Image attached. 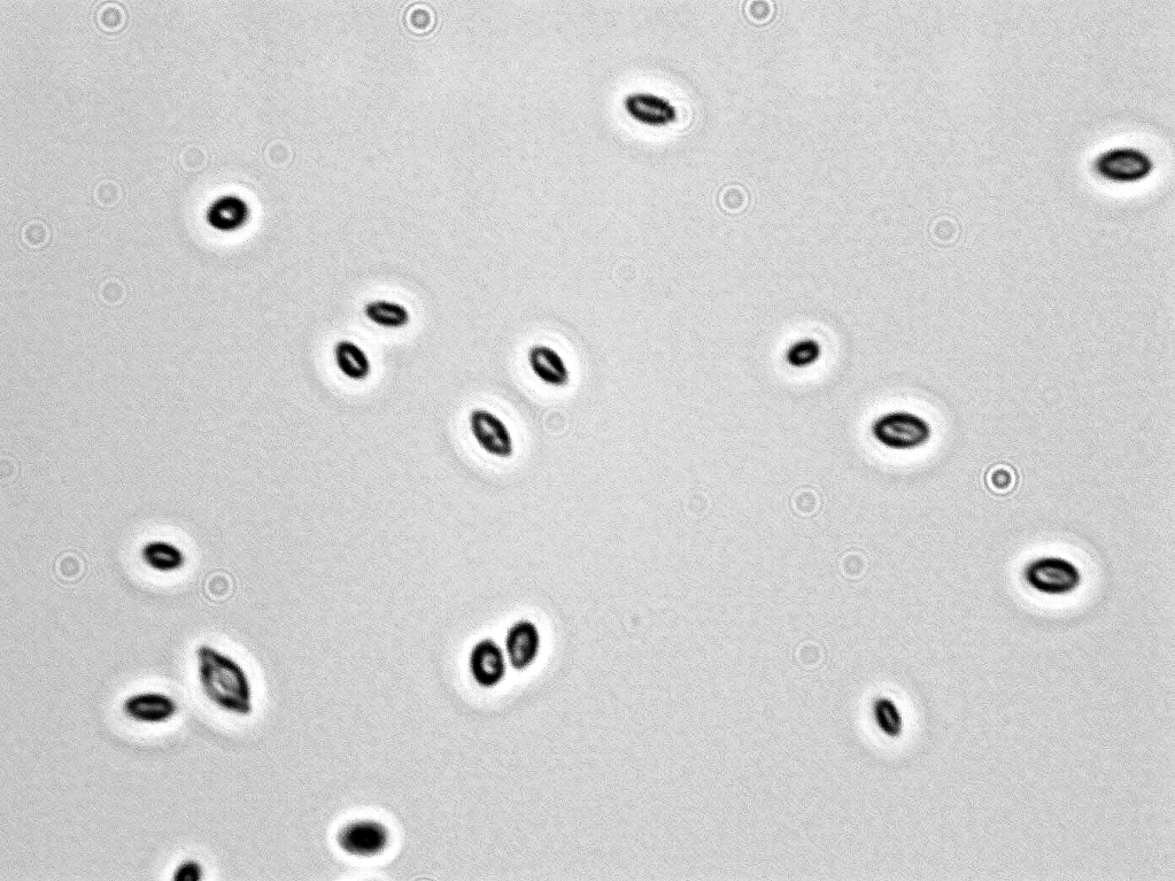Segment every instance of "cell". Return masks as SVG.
Returning <instances> with one entry per match:
<instances>
[{
  "instance_id": "2e32d148",
  "label": "cell",
  "mask_w": 1175,
  "mask_h": 881,
  "mask_svg": "<svg viewBox=\"0 0 1175 881\" xmlns=\"http://www.w3.org/2000/svg\"><path fill=\"white\" fill-rule=\"evenodd\" d=\"M873 714L879 729L886 736L899 737L903 730V718L898 706L890 699H879L873 707Z\"/></svg>"
},
{
  "instance_id": "7a4b0ae2",
  "label": "cell",
  "mask_w": 1175,
  "mask_h": 881,
  "mask_svg": "<svg viewBox=\"0 0 1175 881\" xmlns=\"http://www.w3.org/2000/svg\"><path fill=\"white\" fill-rule=\"evenodd\" d=\"M1023 581L1047 597H1066L1080 589L1082 573L1073 561L1059 555H1042L1026 563Z\"/></svg>"
},
{
  "instance_id": "ac0fdd59",
  "label": "cell",
  "mask_w": 1175,
  "mask_h": 881,
  "mask_svg": "<svg viewBox=\"0 0 1175 881\" xmlns=\"http://www.w3.org/2000/svg\"><path fill=\"white\" fill-rule=\"evenodd\" d=\"M98 25L106 32H118L126 25L127 13L115 2H106L97 11Z\"/></svg>"
},
{
  "instance_id": "8992f818",
  "label": "cell",
  "mask_w": 1175,
  "mask_h": 881,
  "mask_svg": "<svg viewBox=\"0 0 1175 881\" xmlns=\"http://www.w3.org/2000/svg\"><path fill=\"white\" fill-rule=\"evenodd\" d=\"M469 430L476 444L493 458L507 460L515 451L514 438L508 425L496 413L486 408H475L469 413Z\"/></svg>"
},
{
  "instance_id": "ba28073f",
  "label": "cell",
  "mask_w": 1175,
  "mask_h": 881,
  "mask_svg": "<svg viewBox=\"0 0 1175 881\" xmlns=\"http://www.w3.org/2000/svg\"><path fill=\"white\" fill-rule=\"evenodd\" d=\"M507 656L491 638H484L471 648L468 660L469 672L474 682L482 689H493L507 675Z\"/></svg>"
},
{
  "instance_id": "9c48e42d",
  "label": "cell",
  "mask_w": 1175,
  "mask_h": 881,
  "mask_svg": "<svg viewBox=\"0 0 1175 881\" xmlns=\"http://www.w3.org/2000/svg\"><path fill=\"white\" fill-rule=\"evenodd\" d=\"M505 649L507 661L515 670H525L538 659L541 636L536 623L520 620L512 624L506 633Z\"/></svg>"
},
{
  "instance_id": "44dd1931",
  "label": "cell",
  "mask_w": 1175,
  "mask_h": 881,
  "mask_svg": "<svg viewBox=\"0 0 1175 881\" xmlns=\"http://www.w3.org/2000/svg\"><path fill=\"white\" fill-rule=\"evenodd\" d=\"M205 878V868L202 862L196 859H185L177 864L173 871V881H202Z\"/></svg>"
},
{
  "instance_id": "4fadbf2b",
  "label": "cell",
  "mask_w": 1175,
  "mask_h": 881,
  "mask_svg": "<svg viewBox=\"0 0 1175 881\" xmlns=\"http://www.w3.org/2000/svg\"><path fill=\"white\" fill-rule=\"evenodd\" d=\"M363 315L371 324L385 330L405 329L412 321L411 311L404 304L386 299L368 301Z\"/></svg>"
},
{
  "instance_id": "277c9868",
  "label": "cell",
  "mask_w": 1175,
  "mask_h": 881,
  "mask_svg": "<svg viewBox=\"0 0 1175 881\" xmlns=\"http://www.w3.org/2000/svg\"><path fill=\"white\" fill-rule=\"evenodd\" d=\"M391 832L384 823L376 819H354L340 828L336 844L347 856L354 859H373L390 847Z\"/></svg>"
},
{
  "instance_id": "7c38bea8",
  "label": "cell",
  "mask_w": 1175,
  "mask_h": 881,
  "mask_svg": "<svg viewBox=\"0 0 1175 881\" xmlns=\"http://www.w3.org/2000/svg\"><path fill=\"white\" fill-rule=\"evenodd\" d=\"M338 372L352 382H365L373 373V363L362 347L350 339H340L334 346Z\"/></svg>"
},
{
  "instance_id": "7402d4cb",
  "label": "cell",
  "mask_w": 1175,
  "mask_h": 881,
  "mask_svg": "<svg viewBox=\"0 0 1175 881\" xmlns=\"http://www.w3.org/2000/svg\"><path fill=\"white\" fill-rule=\"evenodd\" d=\"M46 234H49V229L40 221L30 222L23 229V237H25V241L30 245H41L44 243Z\"/></svg>"
},
{
  "instance_id": "52a82bcc",
  "label": "cell",
  "mask_w": 1175,
  "mask_h": 881,
  "mask_svg": "<svg viewBox=\"0 0 1175 881\" xmlns=\"http://www.w3.org/2000/svg\"><path fill=\"white\" fill-rule=\"evenodd\" d=\"M122 714L128 721L142 725H162L179 715V703L164 692L144 691L130 694L122 702Z\"/></svg>"
},
{
  "instance_id": "8fae6325",
  "label": "cell",
  "mask_w": 1175,
  "mask_h": 881,
  "mask_svg": "<svg viewBox=\"0 0 1175 881\" xmlns=\"http://www.w3.org/2000/svg\"><path fill=\"white\" fill-rule=\"evenodd\" d=\"M139 558L145 567L162 575L177 573L187 562V556L180 546L162 539L145 543L139 552Z\"/></svg>"
},
{
  "instance_id": "6da1fadb",
  "label": "cell",
  "mask_w": 1175,
  "mask_h": 881,
  "mask_svg": "<svg viewBox=\"0 0 1175 881\" xmlns=\"http://www.w3.org/2000/svg\"><path fill=\"white\" fill-rule=\"evenodd\" d=\"M195 658L198 685L205 700L221 713L251 716L254 710L253 686L242 664L208 644L196 648Z\"/></svg>"
},
{
  "instance_id": "5b68a950",
  "label": "cell",
  "mask_w": 1175,
  "mask_h": 881,
  "mask_svg": "<svg viewBox=\"0 0 1175 881\" xmlns=\"http://www.w3.org/2000/svg\"><path fill=\"white\" fill-rule=\"evenodd\" d=\"M1094 169L1105 180L1134 183L1153 172L1154 162L1148 153L1134 146H1115L1095 158Z\"/></svg>"
},
{
  "instance_id": "5bb4252c",
  "label": "cell",
  "mask_w": 1175,
  "mask_h": 881,
  "mask_svg": "<svg viewBox=\"0 0 1175 881\" xmlns=\"http://www.w3.org/2000/svg\"><path fill=\"white\" fill-rule=\"evenodd\" d=\"M626 105L633 117L651 123L667 121L672 112L667 100L652 95H633Z\"/></svg>"
},
{
  "instance_id": "9a60e30c",
  "label": "cell",
  "mask_w": 1175,
  "mask_h": 881,
  "mask_svg": "<svg viewBox=\"0 0 1175 881\" xmlns=\"http://www.w3.org/2000/svg\"><path fill=\"white\" fill-rule=\"evenodd\" d=\"M1017 470L1008 463H999L989 468L985 475V485L989 492L996 496H1008L1018 485Z\"/></svg>"
},
{
  "instance_id": "d6986e66",
  "label": "cell",
  "mask_w": 1175,
  "mask_h": 881,
  "mask_svg": "<svg viewBox=\"0 0 1175 881\" xmlns=\"http://www.w3.org/2000/svg\"><path fill=\"white\" fill-rule=\"evenodd\" d=\"M92 193L100 206L110 207L120 202L123 190L119 182L106 179L99 181Z\"/></svg>"
},
{
  "instance_id": "30bf717a",
  "label": "cell",
  "mask_w": 1175,
  "mask_h": 881,
  "mask_svg": "<svg viewBox=\"0 0 1175 881\" xmlns=\"http://www.w3.org/2000/svg\"><path fill=\"white\" fill-rule=\"evenodd\" d=\"M531 373L540 383L554 389L566 388L570 383V369L562 355L545 344L530 347L527 355Z\"/></svg>"
},
{
  "instance_id": "e0dca14e",
  "label": "cell",
  "mask_w": 1175,
  "mask_h": 881,
  "mask_svg": "<svg viewBox=\"0 0 1175 881\" xmlns=\"http://www.w3.org/2000/svg\"><path fill=\"white\" fill-rule=\"evenodd\" d=\"M821 355L822 347L815 339H800L788 347L786 361L794 368H808L813 366L821 358Z\"/></svg>"
},
{
  "instance_id": "ffe728a7",
  "label": "cell",
  "mask_w": 1175,
  "mask_h": 881,
  "mask_svg": "<svg viewBox=\"0 0 1175 881\" xmlns=\"http://www.w3.org/2000/svg\"><path fill=\"white\" fill-rule=\"evenodd\" d=\"M208 154L204 146L189 144L180 153V164L189 172H197L207 165Z\"/></svg>"
},
{
  "instance_id": "3957f363",
  "label": "cell",
  "mask_w": 1175,
  "mask_h": 881,
  "mask_svg": "<svg viewBox=\"0 0 1175 881\" xmlns=\"http://www.w3.org/2000/svg\"><path fill=\"white\" fill-rule=\"evenodd\" d=\"M880 445L896 451H911L929 443L932 429L923 417L909 412H891L878 417L871 428Z\"/></svg>"
}]
</instances>
